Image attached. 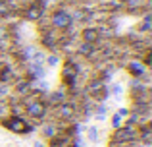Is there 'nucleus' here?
Here are the masks:
<instances>
[{"instance_id": "1", "label": "nucleus", "mask_w": 152, "mask_h": 147, "mask_svg": "<svg viewBox=\"0 0 152 147\" xmlns=\"http://www.w3.org/2000/svg\"><path fill=\"white\" fill-rule=\"evenodd\" d=\"M87 134H89V140L91 141H98V130L94 128V126H93V128H89V132H87Z\"/></svg>"}]
</instances>
